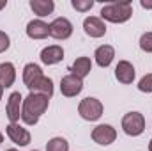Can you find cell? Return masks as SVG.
I'll return each instance as SVG.
<instances>
[{"label":"cell","mask_w":152,"mask_h":151,"mask_svg":"<svg viewBox=\"0 0 152 151\" xmlns=\"http://www.w3.org/2000/svg\"><path fill=\"white\" fill-rule=\"evenodd\" d=\"M9 46H11V39H9V36H7L4 30H0V53H4L5 50H9Z\"/></svg>","instance_id":"cell-24"},{"label":"cell","mask_w":152,"mask_h":151,"mask_svg":"<svg viewBox=\"0 0 152 151\" xmlns=\"http://www.w3.org/2000/svg\"><path fill=\"white\" fill-rule=\"evenodd\" d=\"M101 20L110 23H126L133 16V5L129 0L124 2H108L101 9Z\"/></svg>","instance_id":"cell-2"},{"label":"cell","mask_w":152,"mask_h":151,"mask_svg":"<svg viewBox=\"0 0 152 151\" xmlns=\"http://www.w3.org/2000/svg\"><path fill=\"white\" fill-rule=\"evenodd\" d=\"M4 142V135H2V132H0V144Z\"/></svg>","instance_id":"cell-28"},{"label":"cell","mask_w":152,"mask_h":151,"mask_svg":"<svg viewBox=\"0 0 152 151\" xmlns=\"http://www.w3.org/2000/svg\"><path fill=\"white\" fill-rule=\"evenodd\" d=\"M32 151H39V150H32Z\"/></svg>","instance_id":"cell-31"},{"label":"cell","mask_w":152,"mask_h":151,"mask_svg":"<svg viewBox=\"0 0 152 151\" xmlns=\"http://www.w3.org/2000/svg\"><path fill=\"white\" fill-rule=\"evenodd\" d=\"M50 105V98L42 96V94H36L30 93L27 98H23V107H21V121L28 126L37 124L41 115L48 110Z\"/></svg>","instance_id":"cell-1"},{"label":"cell","mask_w":152,"mask_h":151,"mask_svg":"<svg viewBox=\"0 0 152 151\" xmlns=\"http://www.w3.org/2000/svg\"><path fill=\"white\" fill-rule=\"evenodd\" d=\"M5 151H18V150H14V148H11V150H5Z\"/></svg>","instance_id":"cell-30"},{"label":"cell","mask_w":152,"mask_h":151,"mask_svg":"<svg viewBox=\"0 0 152 151\" xmlns=\"http://www.w3.org/2000/svg\"><path fill=\"white\" fill-rule=\"evenodd\" d=\"M21 107H23V96L20 93H11L7 98V105H5V114H7L9 123H20Z\"/></svg>","instance_id":"cell-8"},{"label":"cell","mask_w":152,"mask_h":151,"mask_svg":"<svg viewBox=\"0 0 152 151\" xmlns=\"http://www.w3.org/2000/svg\"><path fill=\"white\" fill-rule=\"evenodd\" d=\"M140 5H142L143 9H152V0H142Z\"/></svg>","instance_id":"cell-25"},{"label":"cell","mask_w":152,"mask_h":151,"mask_svg":"<svg viewBox=\"0 0 152 151\" xmlns=\"http://www.w3.org/2000/svg\"><path fill=\"white\" fill-rule=\"evenodd\" d=\"M138 91L147 93V94L152 93V73H147L145 76L140 78V82H138Z\"/></svg>","instance_id":"cell-22"},{"label":"cell","mask_w":152,"mask_h":151,"mask_svg":"<svg viewBox=\"0 0 152 151\" xmlns=\"http://www.w3.org/2000/svg\"><path fill=\"white\" fill-rule=\"evenodd\" d=\"M5 5H7V0H0V11H2Z\"/></svg>","instance_id":"cell-26"},{"label":"cell","mask_w":152,"mask_h":151,"mask_svg":"<svg viewBox=\"0 0 152 151\" xmlns=\"http://www.w3.org/2000/svg\"><path fill=\"white\" fill-rule=\"evenodd\" d=\"M134 76H136V70L134 66L129 62V61H120L117 66H115V78L120 82V84H133L134 82Z\"/></svg>","instance_id":"cell-12"},{"label":"cell","mask_w":152,"mask_h":151,"mask_svg":"<svg viewBox=\"0 0 152 151\" xmlns=\"http://www.w3.org/2000/svg\"><path fill=\"white\" fill-rule=\"evenodd\" d=\"M140 48L147 53H152V32H145L140 38Z\"/></svg>","instance_id":"cell-23"},{"label":"cell","mask_w":152,"mask_h":151,"mask_svg":"<svg viewBox=\"0 0 152 151\" xmlns=\"http://www.w3.org/2000/svg\"><path fill=\"white\" fill-rule=\"evenodd\" d=\"M73 36V23L60 16V18H55L51 23H50V38L58 39V41H66Z\"/></svg>","instance_id":"cell-5"},{"label":"cell","mask_w":152,"mask_h":151,"mask_svg":"<svg viewBox=\"0 0 152 151\" xmlns=\"http://www.w3.org/2000/svg\"><path fill=\"white\" fill-rule=\"evenodd\" d=\"M5 133L7 137L16 144V146H28L30 141H32V135L27 128H23L20 123H9L7 128H5Z\"/></svg>","instance_id":"cell-6"},{"label":"cell","mask_w":152,"mask_h":151,"mask_svg":"<svg viewBox=\"0 0 152 151\" xmlns=\"http://www.w3.org/2000/svg\"><path fill=\"white\" fill-rule=\"evenodd\" d=\"M30 93H36V94H42V96H46V98H51L53 96V91H55V87H53V80L50 78V76H41L37 78L32 85H28L27 87Z\"/></svg>","instance_id":"cell-15"},{"label":"cell","mask_w":152,"mask_h":151,"mask_svg":"<svg viewBox=\"0 0 152 151\" xmlns=\"http://www.w3.org/2000/svg\"><path fill=\"white\" fill-rule=\"evenodd\" d=\"M46 151H69V142L64 137H51L46 142Z\"/></svg>","instance_id":"cell-20"},{"label":"cell","mask_w":152,"mask_h":151,"mask_svg":"<svg viewBox=\"0 0 152 151\" xmlns=\"http://www.w3.org/2000/svg\"><path fill=\"white\" fill-rule=\"evenodd\" d=\"M94 59H96V64L99 68H108L115 59V48L112 44H101L96 48L94 52Z\"/></svg>","instance_id":"cell-13"},{"label":"cell","mask_w":152,"mask_h":151,"mask_svg":"<svg viewBox=\"0 0 152 151\" xmlns=\"http://www.w3.org/2000/svg\"><path fill=\"white\" fill-rule=\"evenodd\" d=\"M117 139V130L112 124H97L92 130V141L99 146H110Z\"/></svg>","instance_id":"cell-7"},{"label":"cell","mask_w":152,"mask_h":151,"mask_svg":"<svg viewBox=\"0 0 152 151\" xmlns=\"http://www.w3.org/2000/svg\"><path fill=\"white\" fill-rule=\"evenodd\" d=\"M149 151H152V139H151V142H149Z\"/></svg>","instance_id":"cell-29"},{"label":"cell","mask_w":152,"mask_h":151,"mask_svg":"<svg viewBox=\"0 0 152 151\" xmlns=\"http://www.w3.org/2000/svg\"><path fill=\"white\" fill-rule=\"evenodd\" d=\"M28 5L34 11V14H37L39 18H44V16H48L55 11V2L53 0H30Z\"/></svg>","instance_id":"cell-18"},{"label":"cell","mask_w":152,"mask_h":151,"mask_svg":"<svg viewBox=\"0 0 152 151\" xmlns=\"http://www.w3.org/2000/svg\"><path fill=\"white\" fill-rule=\"evenodd\" d=\"M103 110H104L103 103H101L97 98H92V96L83 98V100L80 101V105H78V114H80L85 121H97V119H101Z\"/></svg>","instance_id":"cell-4"},{"label":"cell","mask_w":152,"mask_h":151,"mask_svg":"<svg viewBox=\"0 0 152 151\" xmlns=\"http://www.w3.org/2000/svg\"><path fill=\"white\" fill-rule=\"evenodd\" d=\"M71 5L78 13H87L94 7V0H71Z\"/></svg>","instance_id":"cell-21"},{"label":"cell","mask_w":152,"mask_h":151,"mask_svg":"<svg viewBox=\"0 0 152 151\" xmlns=\"http://www.w3.org/2000/svg\"><path fill=\"white\" fill-rule=\"evenodd\" d=\"M83 91V80H80V78H76L75 75H66L62 76V80H60V93L66 96V98H75L78 96L80 93Z\"/></svg>","instance_id":"cell-9"},{"label":"cell","mask_w":152,"mask_h":151,"mask_svg":"<svg viewBox=\"0 0 152 151\" xmlns=\"http://www.w3.org/2000/svg\"><path fill=\"white\" fill-rule=\"evenodd\" d=\"M2 96H4V87L0 85V100H2Z\"/></svg>","instance_id":"cell-27"},{"label":"cell","mask_w":152,"mask_h":151,"mask_svg":"<svg viewBox=\"0 0 152 151\" xmlns=\"http://www.w3.org/2000/svg\"><path fill=\"white\" fill-rule=\"evenodd\" d=\"M27 36L30 39H46L50 36V25L42 20H32L27 23Z\"/></svg>","instance_id":"cell-14"},{"label":"cell","mask_w":152,"mask_h":151,"mask_svg":"<svg viewBox=\"0 0 152 151\" xmlns=\"http://www.w3.org/2000/svg\"><path fill=\"white\" fill-rule=\"evenodd\" d=\"M42 76V70H41V66L37 64H34V62H28V64H25V68H23V84L28 87V85H32L37 78Z\"/></svg>","instance_id":"cell-19"},{"label":"cell","mask_w":152,"mask_h":151,"mask_svg":"<svg viewBox=\"0 0 152 151\" xmlns=\"http://www.w3.org/2000/svg\"><path fill=\"white\" fill-rule=\"evenodd\" d=\"M122 130L129 137H140L145 132V117L142 112H127L122 117Z\"/></svg>","instance_id":"cell-3"},{"label":"cell","mask_w":152,"mask_h":151,"mask_svg":"<svg viewBox=\"0 0 152 151\" xmlns=\"http://www.w3.org/2000/svg\"><path fill=\"white\" fill-rule=\"evenodd\" d=\"M16 80V68L12 62H2L0 64V85L4 89L11 87Z\"/></svg>","instance_id":"cell-17"},{"label":"cell","mask_w":152,"mask_h":151,"mask_svg":"<svg viewBox=\"0 0 152 151\" xmlns=\"http://www.w3.org/2000/svg\"><path fill=\"white\" fill-rule=\"evenodd\" d=\"M90 71H92V61L88 57H78L73 62V66H71V75H75L80 80H83L85 76H88Z\"/></svg>","instance_id":"cell-16"},{"label":"cell","mask_w":152,"mask_h":151,"mask_svg":"<svg viewBox=\"0 0 152 151\" xmlns=\"http://www.w3.org/2000/svg\"><path fill=\"white\" fill-rule=\"evenodd\" d=\"M83 30L90 38H103L106 34V23L97 16H87L83 20Z\"/></svg>","instance_id":"cell-10"},{"label":"cell","mask_w":152,"mask_h":151,"mask_svg":"<svg viewBox=\"0 0 152 151\" xmlns=\"http://www.w3.org/2000/svg\"><path fill=\"white\" fill-rule=\"evenodd\" d=\"M62 59H64V48L60 44H50L41 50V62L46 66L58 64Z\"/></svg>","instance_id":"cell-11"}]
</instances>
